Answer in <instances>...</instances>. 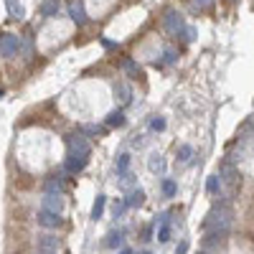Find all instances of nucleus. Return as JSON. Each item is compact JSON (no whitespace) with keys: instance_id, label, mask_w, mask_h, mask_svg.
Segmentation results:
<instances>
[{"instance_id":"nucleus-30","label":"nucleus","mask_w":254,"mask_h":254,"mask_svg":"<svg viewBox=\"0 0 254 254\" xmlns=\"http://www.w3.org/2000/svg\"><path fill=\"white\" fill-rule=\"evenodd\" d=\"M120 254H132V249H122Z\"/></svg>"},{"instance_id":"nucleus-26","label":"nucleus","mask_w":254,"mask_h":254,"mask_svg":"<svg viewBox=\"0 0 254 254\" xmlns=\"http://www.w3.org/2000/svg\"><path fill=\"white\" fill-rule=\"evenodd\" d=\"M150 127H153V130H163V127H165V120H163V117H155V120L150 122Z\"/></svg>"},{"instance_id":"nucleus-12","label":"nucleus","mask_w":254,"mask_h":254,"mask_svg":"<svg viewBox=\"0 0 254 254\" xmlns=\"http://www.w3.org/2000/svg\"><path fill=\"white\" fill-rule=\"evenodd\" d=\"M147 165H150V171H153V173H163V171H165V160H163L158 153L150 155V163H147Z\"/></svg>"},{"instance_id":"nucleus-24","label":"nucleus","mask_w":254,"mask_h":254,"mask_svg":"<svg viewBox=\"0 0 254 254\" xmlns=\"http://www.w3.org/2000/svg\"><path fill=\"white\" fill-rule=\"evenodd\" d=\"M127 165H130V155H120V160H117V171L125 173V171H127Z\"/></svg>"},{"instance_id":"nucleus-15","label":"nucleus","mask_w":254,"mask_h":254,"mask_svg":"<svg viewBox=\"0 0 254 254\" xmlns=\"http://www.w3.org/2000/svg\"><path fill=\"white\" fill-rule=\"evenodd\" d=\"M59 249V239L54 237H41V252H56Z\"/></svg>"},{"instance_id":"nucleus-6","label":"nucleus","mask_w":254,"mask_h":254,"mask_svg":"<svg viewBox=\"0 0 254 254\" xmlns=\"http://www.w3.org/2000/svg\"><path fill=\"white\" fill-rule=\"evenodd\" d=\"M66 142H69V150L81 153V155H89V150H92L84 135H69V137H66Z\"/></svg>"},{"instance_id":"nucleus-18","label":"nucleus","mask_w":254,"mask_h":254,"mask_svg":"<svg viewBox=\"0 0 254 254\" xmlns=\"http://www.w3.org/2000/svg\"><path fill=\"white\" fill-rule=\"evenodd\" d=\"M219 188H221L219 176H211V178H208V183H206V190H208L211 196H216V193H219Z\"/></svg>"},{"instance_id":"nucleus-2","label":"nucleus","mask_w":254,"mask_h":254,"mask_svg":"<svg viewBox=\"0 0 254 254\" xmlns=\"http://www.w3.org/2000/svg\"><path fill=\"white\" fill-rule=\"evenodd\" d=\"M20 49V38L15 33H3L0 36V54H3L5 59H13Z\"/></svg>"},{"instance_id":"nucleus-31","label":"nucleus","mask_w":254,"mask_h":254,"mask_svg":"<svg viewBox=\"0 0 254 254\" xmlns=\"http://www.w3.org/2000/svg\"><path fill=\"white\" fill-rule=\"evenodd\" d=\"M41 254H56V252H41Z\"/></svg>"},{"instance_id":"nucleus-7","label":"nucleus","mask_w":254,"mask_h":254,"mask_svg":"<svg viewBox=\"0 0 254 254\" xmlns=\"http://www.w3.org/2000/svg\"><path fill=\"white\" fill-rule=\"evenodd\" d=\"M69 18L74 20L76 26H84V23H87V13H84L81 0H71V3H69Z\"/></svg>"},{"instance_id":"nucleus-8","label":"nucleus","mask_w":254,"mask_h":254,"mask_svg":"<svg viewBox=\"0 0 254 254\" xmlns=\"http://www.w3.org/2000/svg\"><path fill=\"white\" fill-rule=\"evenodd\" d=\"M59 8H61V0H44L41 3V15L54 18V15H59Z\"/></svg>"},{"instance_id":"nucleus-4","label":"nucleus","mask_w":254,"mask_h":254,"mask_svg":"<svg viewBox=\"0 0 254 254\" xmlns=\"http://www.w3.org/2000/svg\"><path fill=\"white\" fill-rule=\"evenodd\" d=\"M87 160H89V155H81V153H74V150H69V155H66V163H64V168H66V173H81L84 168H87Z\"/></svg>"},{"instance_id":"nucleus-17","label":"nucleus","mask_w":254,"mask_h":254,"mask_svg":"<svg viewBox=\"0 0 254 254\" xmlns=\"http://www.w3.org/2000/svg\"><path fill=\"white\" fill-rule=\"evenodd\" d=\"M8 3V10H10V18H23V8H20L18 0H5Z\"/></svg>"},{"instance_id":"nucleus-20","label":"nucleus","mask_w":254,"mask_h":254,"mask_svg":"<svg viewBox=\"0 0 254 254\" xmlns=\"http://www.w3.org/2000/svg\"><path fill=\"white\" fill-rule=\"evenodd\" d=\"M115 92L120 94V102H125V104L130 102V94H132V92H130V87H127V84H120V87H115Z\"/></svg>"},{"instance_id":"nucleus-9","label":"nucleus","mask_w":254,"mask_h":254,"mask_svg":"<svg viewBox=\"0 0 254 254\" xmlns=\"http://www.w3.org/2000/svg\"><path fill=\"white\" fill-rule=\"evenodd\" d=\"M44 208H51V211H59L61 214V193H46Z\"/></svg>"},{"instance_id":"nucleus-1","label":"nucleus","mask_w":254,"mask_h":254,"mask_svg":"<svg viewBox=\"0 0 254 254\" xmlns=\"http://www.w3.org/2000/svg\"><path fill=\"white\" fill-rule=\"evenodd\" d=\"M203 229L208 231V234H216V237H224L226 231L231 229V211L229 208H214L211 214L206 216L203 221Z\"/></svg>"},{"instance_id":"nucleus-19","label":"nucleus","mask_w":254,"mask_h":254,"mask_svg":"<svg viewBox=\"0 0 254 254\" xmlns=\"http://www.w3.org/2000/svg\"><path fill=\"white\" fill-rule=\"evenodd\" d=\"M168 239H171V226H168V221H165V224H160V229H158V242L165 244Z\"/></svg>"},{"instance_id":"nucleus-21","label":"nucleus","mask_w":254,"mask_h":254,"mask_svg":"<svg viewBox=\"0 0 254 254\" xmlns=\"http://www.w3.org/2000/svg\"><path fill=\"white\" fill-rule=\"evenodd\" d=\"M107 247H112V249L122 247V231H112V234L107 237Z\"/></svg>"},{"instance_id":"nucleus-3","label":"nucleus","mask_w":254,"mask_h":254,"mask_svg":"<svg viewBox=\"0 0 254 254\" xmlns=\"http://www.w3.org/2000/svg\"><path fill=\"white\" fill-rule=\"evenodd\" d=\"M165 31L168 33H173V36H181L183 33V28H186V23H183V15L178 13V10H165Z\"/></svg>"},{"instance_id":"nucleus-33","label":"nucleus","mask_w":254,"mask_h":254,"mask_svg":"<svg viewBox=\"0 0 254 254\" xmlns=\"http://www.w3.org/2000/svg\"><path fill=\"white\" fill-rule=\"evenodd\" d=\"M0 97H3V89H0Z\"/></svg>"},{"instance_id":"nucleus-27","label":"nucleus","mask_w":254,"mask_h":254,"mask_svg":"<svg viewBox=\"0 0 254 254\" xmlns=\"http://www.w3.org/2000/svg\"><path fill=\"white\" fill-rule=\"evenodd\" d=\"M211 3H214V0H193V5H196L198 10H203V8H208Z\"/></svg>"},{"instance_id":"nucleus-11","label":"nucleus","mask_w":254,"mask_h":254,"mask_svg":"<svg viewBox=\"0 0 254 254\" xmlns=\"http://www.w3.org/2000/svg\"><path fill=\"white\" fill-rule=\"evenodd\" d=\"M61 190H64V181L59 176H51L46 181V193H61Z\"/></svg>"},{"instance_id":"nucleus-16","label":"nucleus","mask_w":254,"mask_h":254,"mask_svg":"<svg viewBox=\"0 0 254 254\" xmlns=\"http://www.w3.org/2000/svg\"><path fill=\"white\" fill-rule=\"evenodd\" d=\"M107 125H110V127H122V125H125V115H122L120 110L110 112V115H107Z\"/></svg>"},{"instance_id":"nucleus-23","label":"nucleus","mask_w":254,"mask_h":254,"mask_svg":"<svg viewBox=\"0 0 254 254\" xmlns=\"http://www.w3.org/2000/svg\"><path fill=\"white\" fill-rule=\"evenodd\" d=\"M190 155H193V147H190V145H181V147H178V158H181L183 163H188Z\"/></svg>"},{"instance_id":"nucleus-13","label":"nucleus","mask_w":254,"mask_h":254,"mask_svg":"<svg viewBox=\"0 0 254 254\" xmlns=\"http://www.w3.org/2000/svg\"><path fill=\"white\" fill-rule=\"evenodd\" d=\"M104 203H107V198H104V196H97V201H94V206H92V219H94V221L102 219V214H104Z\"/></svg>"},{"instance_id":"nucleus-28","label":"nucleus","mask_w":254,"mask_h":254,"mask_svg":"<svg viewBox=\"0 0 254 254\" xmlns=\"http://www.w3.org/2000/svg\"><path fill=\"white\" fill-rule=\"evenodd\" d=\"M176 61V51H165V59H163V64H173Z\"/></svg>"},{"instance_id":"nucleus-14","label":"nucleus","mask_w":254,"mask_h":254,"mask_svg":"<svg viewBox=\"0 0 254 254\" xmlns=\"http://www.w3.org/2000/svg\"><path fill=\"white\" fill-rule=\"evenodd\" d=\"M122 69H125V74H130V76H140V66H137V61H132V59H125Z\"/></svg>"},{"instance_id":"nucleus-5","label":"nucleus","mask_w":254,"mask_h":254,"mask_svg":"<svg viewBox=\"0 0 254 254\" xmlns=\"http://www.w3.org/2000/svg\"><path fill=\"white\" fill-rule=\"evenodd\" d=\"M38 224L46 226V229H56V226H61V214L59 211H51V208H41L38 211Z\"/></svg>"},{"instance_id":"nucleus-32","label":"nucleus","mask_w":254,"mask_h":254,"mask_svg":"<svg viewBox=\"0 0 254 254\" xmlns=\"http://www.w3.org/2000/svg\"><path fill=\"white\" fill-rule=\"evenodd\" d=\"M140 254H150V252H140Z\"/></svg>"},{"instance_id":"nucleus-10","label":"nucleus","mask_w":254,"mask_h":254,"mask_svg":"<svg viewBox=\"0 0 254 254\" xmlns=\"http://www.w3.org/2000/svg\"><path fill=\"white\" fill-rule=\"evenodd\" d=\"M142 201H145V190L142 188H135L130 196H127V208H132V206H142Z\"/></svg>"},{"instance_id":"nucleus-29","label":"nucleus","mask_w":254,"mask_h":254,"mask_svg":"<svg viewBox=\"0 0 254 254\" xmlns=\"http://www.w3.org/2000/svg\"><path fill=\"white\" fill-rule=\"evenodd\" d=\"M186 252H188V242H183V244L178 247V252H176V254H186Z\"/></svg>"},{"instance_id":"nucleus-25","label":"nucleus","mask_w":254,"mask_h":254,"mask_svg":"<svg viewBox=\"0 0 254 254\" xmlns=\"http://www.w3.org/2000/svg\"><path fill=\"white\" fill-rule=\"evenodd\" d=\"M181 36H183V41H188V44H190V41L196 38V31H193V28H183V33H181Z\"/></svg>"},{"instance_id":"nucleus-22","label":"nucleus","mask_w":254,"mask_h":254,"mask_svg":"<svg viewBox=\"0 0 254 254\" xmlns=\"http://www.w3.org/2000/svg\"><path fill=\"white\" fill-rule=\"evenodd\" d=\"M163 193H165L168 198H173V196H176V181L165 178V181H163Z\"/></svg>"}]
</instances>
